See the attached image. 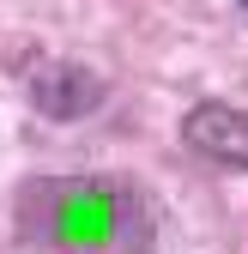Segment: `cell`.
Wrapping results in <instances>:
<instances>
[{
	"instance_id": "cell-1",
	"label": "cell",
	"mask_w": 248,
	"mask_h": 254,
	"mask_svg": "<svg viewBox=\"0 0 248 254\" xmlns=\"http://www.w3.org/2000/svg\"><path fill=\"white\" fill-rule=\"evenodd\" d=\"M18 224L37 254H145L151 200L121 176H55L18 194Z\"/></svg>"
},
{
	"instance_id": "cell-3",
	"label": "cell",
	"mask_w": 248,
	"mask_h": 254,
	"mask_svg": "<svg viewBox=\"0 0 248 254\" xmlns=\"http://www.w3.org/2000/svg\"><path fill=\"white\" fill-rule=\"evenodd\" d=\"M236 6H242V12H248V0H236Z\"/></svg>"
},
{
	"instance_id": "cell-2",
	"label": "cell",
	"mask_w": 248,
	"mask_h": 254,
	"mask_svg": "<svg viewBox=\"0 0 248 254\" xmlns=\"http://www.w3.org/2000/svg\"><path fill=\"white\" fill-rule=\"evenodd\" d=\"M182 139L194 151L218 157V164H248V115L224 109V103H200L188 121H182Z\"/></svg>"
}]
</instances>
